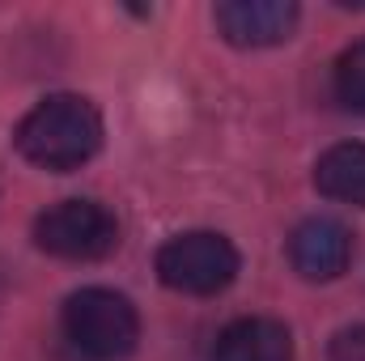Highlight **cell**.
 I'll return each mask as SVG.
<instances>
[{
    "label": "cell",
    "mask_w": 365,
    "mask_h": 361,
    "mask_svg": "<svg viewBox=\"0 0 365 361\" xmlns=\"http://www.w3.org/2000/svg\"><path fill=\"white\" fill-rule=\"evenodd\" d=\"M102 136H106L102 111L90 98L47 93L43 102H34L21 115V123L13 132V145L30 166L51 171V175H68V171H81L102 149Z\"/></svg>",
    "instance_id": "6da1fadb"
},
{
    "label": "cell",
    "mask_w": 365,
    "mask_h": 361,
    "mask_svg": "<svg viewBox=\"0 0 365 361\" xmlns=\"http://www.w3.org/2000/svg\"><path fill=\"white\" fill-rule=\"evenodd\" d=\"M64 340L90 361H123L140 345V315L115 289H77L60 310Z\"/></svg>",
    "instance_id": "7a4b0ae2"
},
{
    "label": "cell",
    "mask_w": 365,
    "mask_h": 361,
    "mask_svg": "<svg viewBox=\"0 0 365 361\" xmlns=\"http://www.w3.org/2000/svg\"><path fill=\"white\" fill-rule=\"evenodd\" d=\"M238 268H242L238 247L225 234H217V230L175 234L158 251V276H162V285L175 289V293H187V298H212V293L230 289Z\"/></svg>",
    "instance_id": "3957f363"
},
{
    "label": "cell",
    "mask_w": 365,
    "mask_h": 361,
    "mask_svg": "<svg viewBox=\"0 0 365 361\" xmlns=\"http://www.w3.org/2000/svg\"><path fill=\"white\" fill-rule=\"evenodd\" d=\"M34 247L56 260L93 264L119 247V221L98 200H60L34 217Z\"/></svg>",
    "instance_id": "277c9868"
},
{
    "label": "cell",
    "mask_w": 365,
    "mask_h": 361,
    "mask_svg": "<svg viewBox=\"0 0 365 361\" xmlns=\"http://www.w3.org/2000/svg\"><path fill=\"white\" fill-rule=\"evenodd\" d=\"M212 21L225 43L259 51V47H276L293 39L302 9L293 0H225L212 9Z\"/></svg>",
    "instance_id": "5b68a950"
},
{
    "label": "cell",
    "mask_w": 365,
    "mask_h": 361,
    "mask_svg": "<svg viewBox=\"0 0 365 361\" xmlns=\"http://www.w3.org/2000/svg\"><path fill=\"white\" fill-rule=\"evenodd\" d=\"M289 264L302 280L327 285L340 280L353 264V234L336 217H306L289 234Z\"/></svg>",
    "instance_id": "8992f818"
},
{
    "label": "cell",
    "mask_w": 365,
    "mask_h": 361,
    "mask_svg": "<svg viewBox=\"0 0 365 361\" xmlns=\"http://www.w3.org/2000/svg\"><path fill=\"white\" fill-rule=\"evenodd\" d=\"M208 361H293V336L276 319L247 315L217 332Z\"/></svg>",
    "instance_id": "52a82bcc"
},
{
    "label": "cell",
    "mask_w": 365,
    "mask_h": 361,
    "mask_svg": "<svg viewBox=\"0 0 365 361\" xmlns=\"http://www.w3.org/2000/svg\"><path fill=\"white\" fill-rule=\"evenodd\" d=\"M314 187L327 200L365 208V141H340L314 162Z\"/></svg>",
    "instance_id": "ba28073f"
},
{
    "label": "cell",
    "mask_w": 365,
    "mask_h": 361,
    "mask_svg": "<svg viewBox=\"0 0 365 361\" xmlns=\"http://www.w3.org/2000/svg\"><path fill=\"white\" fill-rule=\"evenodd\" d=\"M331 90L340 98V106L365 115V39L340 51V60L331 68Z\"/></svg>",
    "instance_id": "9c48e42d"
},
{
    "label": "cell",
    "mask_w": 365,
    "mask_h": 361,
    "mask_svg": "<svg viewBox=\"0 0 365 361\" xmlns=\"http://www.w3.org/2000/svg\"><path fill=\"white\" fill-rule=\"evenodd\" d=\"M327 361H365V323L340 327L327 345Z\"/></svg>",
    "instance_id": "30bf717a"
}]
</instances>
